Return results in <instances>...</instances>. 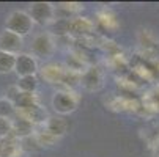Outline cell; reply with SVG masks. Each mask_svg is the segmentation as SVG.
<instances>
[{
    "instance_id": "cell-20",
    "label": "cell",
    "mask_w": 159,
    "mask_h": 157,
    "mask_svg": "<svg viewBox=\"0 0 159 157\" xmlns=\"http://www.w3.org/2000/svg\"><path fill=\"white\" fill-rule=\"evenodd\" d=\"M11 135V120L0 118V140Z\"/></svg>"
},
{
    "instance_id": "cell-12",
    "label": "cell",
    "mask_w": 159,
    "mask_h": 157,
    "mask_svg": "<svg viewBox=\"0 0 159 157\" xmlns=\"http://www.w3.org/2000/svg\"><path fill=\"white\" fill-rule=\"evenodd\" d=\"M44 126H46V132H49L51 135H54V137H57V138H61L65 133L68 132V121L63 118V116H58V115H55V116H49L48 118V121L44 123Z\"/></svg>"
},
{
    "instance_id": "cell-6",
    "label": "cell",
    "mask_w": 159,
    "mask_h": 157,
    "mask_svg": "<svg viewBox=\"0 0 159 157\" xmlns=\"http://www.w3.org/2000/svg\"><path fill=\"white\" fill-rule=\"evenodd\" d=\"M39 71L38 58H35L32 54H17L16 63H14V72L17 77H27V76H36Z\"/></svg>"
},
{
    "instance_id": "cell-18",
    "label": "cell",
    "mask_w": 159,
    "mask_h": 157,
    "mask_svg": "<svg viewBox=\"0 0 159 157\" xmlns=\"http://www.w3.org/2000/svg\"><path fill=\"white\" fill-rule=\"evenodd\" d=\"M35 137H36V140H38V143H39V146H54L60 138H57V137H54V135H51L49 132H38V133H35Z\"/></svg>"
},
{
    "instance_id": "cell-1",
    "label": "cell",
    "mask_w": 159,
    "mask_h": 157,
    "mask_svg": "<svg viewBox=\"0 0 159 157\" xmlns=\"http://www.w3.org/2000/svg\"><path fill=\"white\" fill-rule=\"evenodd\" d=\"M79 96L71 89H58L52 94L51 105L58 116H65L76 111V108L79 107Z\"/></svg>"
},
{
    "instance_id": "cell-15",
    "label": "cell",
    "mask_w": 159,
    "mask_h": 157,
    "mask_svg": "<svg viewBox=\"0 0 159 157\" xmlns=\"http://www.w3.org/2000/svg\"><path fill=\"white\" fill-rule=\"evenodd\" d=\"M13 104L16 105V108H27L30 105H35L38 104V98H36V93H20L14 98Z\"/></svg>"
},
{
    "instance_id": "cell-11",
    "label": "cell",
    "mask_w": 159,
    "mask_h": 157,
    "mask_svg": "<svg viewBox=\"0 0 159 157\" xmlns=\"http://www.w3.org/2000/svg\"><path fill=\"white\" fill-rule=\"evenodd\" d=\"M33 129H35V126L32 123H29L27 120H24V118L14 116L11 120V135L14 138L22 140V138H27V137L33 135L35 133Z\"/></svg>"
},
{
    "instance_id": "cell-7",
    "label": "cell",
    "mask_w": 159,
    "mask_h": 157,
    "mask_svg": "<svg viewBox=\"0 0 159 157\" xmlns=\"http://www.w3.org/2000/svg\"><path fill=\"white\" fill-rule=\"evenodd\" d=\"M16 116L27 120V121L32 123L33 126H35V124H44V123L48 121V118H49L46 108L41 107L39 104L30 105V107H27V108H16Z\"/></svg>"
},
{
    "instance_id": "cell-16",
    "label": "cell",
    "mask_w": 159,
    "mask_h": 157,
    "mask_svg": "<svg viewBox=\"0 0 159 157\" xmlns=\"http://www.w3.org/2000/svg\"><path fill=\"white\" fill-rule=\"evenodd\" d=\"M16 55L0 50V74H10L14 71Z\"/></svg>"
},
{
    "instance_id": "cell-17",
    "label": "cell",
    "mask_w": 159,
    "mask_h": 157,
    "mask_svg": "<svg viewBox=\"0 0 159 157\" xmlns=\"http://www.w3.org/2000/svg\"><path fill=\"white\" fill-rule=\"evenodd\" d=\"M16 116V105L8 98H0V118L13 120Z\"/></svg>"
},
{
    "instance_id": "cell-10",
    "label": "cell",
    "mask_w": 159,
    "mask_h": 157,
    "mask_svg": "<svg viewBox=\"0 0 159 157\" xmlns=\"http://www.w3.org/2000/svg\"><path fill=\"white\" fill-rule=\"evenodd\" d=\"M65 71H66V68H63L61 64L46 63L38 72L41 74V77H43L44 82H48V83H58V82L63 80Z\"/></svg>"
},
{
    "instance_id": "cell-3",
    "label": "cell",
    "mask_w": 159,
    "mask_h": 157,
    "mask_svg": "<svg viewBox=\"0 0 159 157\" xmlns=\"http://www.w3.org/2000/svg\"><path fill=\"white\" fill-rule=\"evenodd\" d=\"M55 49V39L49 32H41L32 39V55L35 58H49L54 55Z\"/></svg>"
},
{
    "instance_id": "cell-19",
    "label": "cell",
    "mask_w": 159,
    "mask_h": 157,
    "mask_svg": "<svg viewBox=\"0 0 159 157\" xmlns=\"http://www.w3.org/2000/svg\"><path fill=\"white\" fill-rule=\"evenodd\" d=\"M19 146H20V151H27V152L38 151L41 148L39 143H38V140H36V137H35V133H33V135H30V137H27V138H22Z\"/></svg>"
},
{
    "instance_id": "cell-5",
    "label": "cell",
    "mask_w": 159,
    "mask_h": 157,
    "mask_svg": "<svg viewBox=\"0 0 159 157\" xmlns=\"http://www.w3.org/2000/svg\"><path fill=\"white\" fill-rule=\"evenodd\" d=\"M84 89L87 91H99L104 85V74L99 66H88V68L80 74V82H79Z\"/></svg>"
},
{
    "instance_id": "cell-14",
    "label": "cell",
    "mask_w": 159,
    "mask_h": 157,
    "mask_svg": "<svg viewBox=\"0 0 159 157\" xmlns=\"http://www.w3.org/2000/svg\"><path fill=\"white\" fill-rule=\"evenodd\" d=\"M39 85V80L36 76H27V77H19L16 82V86L20 93H36Z\"/></svg>"
},
{
    "instance_id": "cell-4",
    "label": "cell",
    "mask_w": 159,
    "mask_h": 157,
    "mask_svg": "<svg viewBox=\"0 0 159 157\" xmlns=\"http://www.w3.org/2000/svg\"><path fill=\"white\" fill-rule=\"evenodd\" d=\"M29 16L32 17L33 24L48 25L55 19V7L49 2H35L29 8Z\"/></svg>"
},
{
    "instance_id": "cell-13",
    "label": "cell",
    "mask_w": 159,
    "mask_h": 157,
    "mask_svg": "<svg viewBox=\"0 0 159 157\" xmlns=\"http://www.w3.org/2000/svg\"><path fill=\"white\" fill-rule=\"evenodd\" d=\"M19 151H20V146H19L17 138L7 137L0 140V157H14Z\"/></svg>"
},
{
    "instance_id": "cell-8",
    "label": "cell",
    "mask_w": 159,
    "mask_h": 157,
    "mask_svg": "<svg viewBox=\"0 0 159 157\" xmlns=\"http://www.w3.org/2000/svg\"><path fill=\"white\" fill-rule=\"evenodd\" d=\"M22 46H24V38L22 36H19L13 32H8V30H3L0 33V50L17 55L20 52Z\"/></svg>"
},
{
    "instance_id": "cell-9",
    "label": "cell",
    "mask_w": 159,
    "mask_h": 157,
    "mask_svg": "<svg viewBox=\"0 0 159 157\" xmlns=\"http://www.w3.org/2000/svg\"><path fill=\"white\" fill-rule=\"evenodd\" d=\"M93 30H95V24L88 17L77 16L74 19H70V22H68V33L76 35V36L90 35V33H93Z\"/></svg>"
},
{
    "instance_id": "cell-2",
    "label": "cell",
    "mask_w": 159,
    "mask_h": 157,
    "mask_svg": "<svg viewBox=\"0 0 159 157\" xmlns=\"http://www.w3.org/2000/svg\"><path fill=\"white\" fill-rule=\"evenodd\" d=\"M33 27H35V24H33L32 17L29 16L27 11H22V10L11 11L5 19V30L13 32V33H16L22 38L30 35Z\"/></svg>"
}]
</instances>
